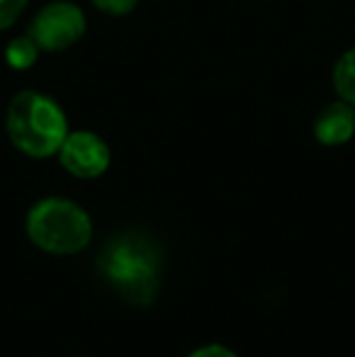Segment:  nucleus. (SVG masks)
Wrapping results in <instances>:
<instances>
[{"label":"nucleus","instance_id":"nucleus-1","mask_svg":"<svg viewBox=\"0 0 355 357\" xmlns=\"http://www.w3.org/2000/svg\"><path fill=\"white\" fill-rule=\"evenodd\" d=\"M100 275L134 306L153 304L161 289V253L146 234H119L100 253Z\"/></svg>","mask_w":355,"mask_h":357},{"label":"nucleus","instance_id":"nucleus-2","mask_svg":"<svg viewBox=\"0 0 355 357\" xmlns=\"http://www.w3.org/2000/svg\"><path fill=\"white\" fill-rule=\"evenodd\" d=\"M5 132L20 153L29 158H52L68 137V117L47 93L20 90L5 112Z\"/></svg>","mask_w":355,"mask_h":357},{"label":"nucleus","instance_id":"nucleus-3","mask_svg":"<svg viewBox=\"0 0 355 357\" xmlns=\"http://www.w3.org/2000/svg\"><path fill=\"white\" fill-rule=\"evenodd\" d=\"M24 231L39 250L52 255H76L93 241L90 214L68 197L34 202L24 219Z\"/></svg>","mask_w":355,"mask_h":357},{"label":"nucleus","instance_id":"nucleus-4","mask_svg":"<svg viewBox=\"0 0 355 357\" xmlns=\"http://www.w3.org/2000/svg\"><path fill=\"white\" fill-rule=\"evenodd\" d=\"M86 29L88 22L81 5L71 0H52L34 15L27 34L37 42L42 52L56 54L81 42Z\"/></svg>","mask_w":355,"mask_h":357},{"label":"nucleus","instance_id":"nucleus-5","mask_svg":"<svg viewBox=\"0 0 355 357\" xmlns=\"http://www.w3.org/2000/svg\"><path fill=\"white\" fill-rule=\"evenodd\" d=\"M56 155L59 163L66 168V173L81 180L100 178V175L107 173L109 163H112V151H109L107 142L90 129L68 132Z\"/></svg>","mask_w":355,"mask_h":357},{"label":"nucleus","instance_id":"nucleus-6","mask_svg":"<svg viewBox=\"0 0 355 357\" xmlns=\"http://www.w3.org/2000/svg\"><path fill=\"white\" fill-rule=\"evenodd\" d=\"M355 137V107L346 100H333L314 119V139L322 146H343Z\"/></svg>","mask_w":355,"mask_h":357},{"label":"nucleus","instance_id":"nucleus-7","mask_svg":"<svg viewBox=\"0 0 355 357\" xmlns=\"http://www.w3.org/2000/svg\"><path fill=\"white\" fill-rule=\"evenodd\" d=\"M39 54H42V49L37 47V42H34L29 34H22V37L10 39L3 56H5V63H8L13 71H29V68L37 63Z\"/></svg>","mask_w":355,"mask_h":357},{"label":"nucleus","instance_id":"nucleus-8","mask_svg":"<svg viewBox=\"0 0 355 357\" xmlns=\"http://www.w3.org/2000/svg\"><path fill=\"white\" fill-rule=\"evenodd\" d=\"M333 90L341 100H346L348 105L355 107V47L346 49V52L338 56L336 66L331 73Z\"/></svg>","mask_w":355,"mask_h":357},{"label":"nucleus","instance_id":"nucleus-9","mask_svg":"<svg viewBox=\"0 0 355 357\" xmlns=\"http://www.w3.org/2000/svg\"><path fill=\"white\" fill-rule=\"evenodd\" d=\"M27 5L29 0H0V32H5L17 22L27 10Z\"/></svg>","mask_w":355,"mask_h":357},{"label":"nucleus","instance_id":"nucleus-10","mask_svg":"<svg viewBox=\"0 0 355 357\" xmlns=\"http://www.w3.org/2000/svg\"><path fill=\"white\" fill-rule=\"evenodd\" d=\"M90 3L109 17H124V15H132L139 8V0H90Z\"/></svg>","mask_w":355,"mask_h":357},{"label":"nucleus","instance_id":"nucleus-11","mask_svg":"<svg viewBox=\"0 0 355 357\" xmlns=\"http://www.w3.org/2000/svg\"><path fill=\"white\" fill-rule=\"evenodd\" d=\"M188 357H239L234 350H229L227 345H219V343H212V345H202V348L192 350Z\"/></svg>","mask_w":355,"mask_h":357}]
</instances>
